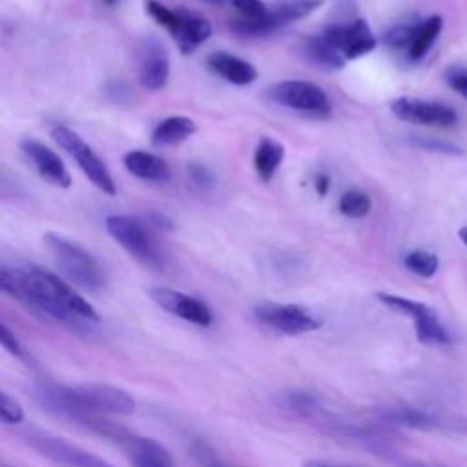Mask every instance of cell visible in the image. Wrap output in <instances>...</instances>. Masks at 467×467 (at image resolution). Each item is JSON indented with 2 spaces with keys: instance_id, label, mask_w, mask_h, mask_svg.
I'll return each mask as SVG.
<instances>
[{
  "instance_id": "ffe728a7",
  "label": "cell",
  "mask_w": 467,
  "mask_h": 467,
  "mask_svg": "<svg viewBox=\"0 0 467 467\" xmlns=\"http://www.w3.org/2000/svg\"><path fill=\"white\" fill-rule=\"evenodd\" d=\"M323 4H325V0H279V2H275L272 7H268V15H266L268 33L281 26H286L290 22L310 16Z\"/></svg>"
},
{
  "instance_id": "e0dca14e",
  "label": "cell",
  "mask_w": 467,
  "mask_h": 467,
  "mask_svg": "<svg viewBox=\"0 0 467 467\" xmlns=\"http://www.w3.org/2000/svg\"><path fill=\"white\" fill-rule=\"evenodd\" d=\"M170 35L182 53H192L197 46L212 36V24L197 13L179 9V22Z\"/></svg>"
},
{
  "instance_id": "44dd1931",
  "label": "cell",
  "mask_w": 467,
  "mask_h": 467,
  "mask_svg": "<svg viewBox=\"0 0 467 467\" xmlns=\"http://www.w3.org/2000/svg\"><path fill=\"white\" fill-rule=\"evenodd\" d=\"M197 131V124L193 119L184 115H171L161 120L151 131V144L157 148L177 146L190 139Z\"/></svg>"
},
{
  "instance_id": "484cf974",
  "label": "cell",
  "mask_w": 467,
  "mask_h": 467,
  "mask_svg": "<svg viewBox=\"0 0 467 467\" xmlns=\"http://www.w3.org/2000/svg\"><path fill=\"white\" fill-rule=\"evenodd\" d=\"M403 265L409 272H412L423 279H429L436 274L440 261H438V255L432 252L412 250L403 257Z\"/></svg>"
},
{
  "instance_id": "ba28073f",
  "label": "cell",
  "mask_w": 467,
  "mask_h": 467,
  "mask_svg": "<svg viewBox=\"0 0 467 467\" xmlns=\"http://www.w3.org/2000/svg\"><path fill=\"white\" fill-rule=\"evenodd\" d=\"M26 441L33 447L40 456L51 460L57 465L64 467H113L109 462L46 432L29 431L26 434Z\"/></svg>"
},
{
  "instance_id": "60d3db41",
  "label": "cell",
  "mask_w": 467,
  "mask_h": 467,
  "mask_svg": "<svg viewBox=\"0 0 467 467\" xmlns=\"http://www.w3.org/2000/svg\"><path fill=\"white\" fill-rule=\"evenodd\" d=\"M4 467H7V465H4Z\"/></svg>"
},
{
  "instance_id": "f1b7e54d",
  "label": "cell",
  "mask_w": 467,
  "mask_h": 467,
  "mask_svg": "<svg viewBox=\"0 0 467 467\" xmlns=\"http://www.w3.org/2000/svg\"><path fill=\"white\" fill-rule=\"evenodd\" d=\"M409 142L416 148L427 150V151H434V153H449V155H462L463 150L451 144V142H443L440 139H427V137H410Z\"/></svg>"
},
{
  "instance_id": "8fae6325",
  "label": "cell",
  "mask_w": 467,
  "mask_h": 467,
  "mask_svg": "<svg viewBox=\"0 0 467 467\" xmlns=\"http://www.w3.org/2000/svg\"><path fill=\"white\" fill-rule=\"evenodd\" d=\"M325 38L339 49L345 60H354L363 55H368L378 40L363 18H356L348 24H332L323 31Z\"/></svg>"
},
{
  "instance_id": "4dcf8cb0",
  "label": "cell",
  "mask_w": 467,
  "mask_h": 467,
  "mask_svg": "<svg viewBox=\"0 0 467 467\" xmlns=\"http://www.w3.org/2000/svg\"><path fill=\"white\" fill-rule=\"evenodd\" d=\"M445 82L452 91L462 95L467 100V67L462 66H451L445 71Z\"/></svg>"
},
{
  "instance_id": "cb8c5ba5",
  "label": "cell",
  "mask_w": 467,
  "mask_h": 467,
  "mask_svg": "<svg viewBox=\"0 0 467 467\" xmlns=\"http://www.w3.org/2000/svg\"><path fill=\"white\" fill-rule=\"evenodd\" d=\"M443 27V20L441 16L434 15V16H429L427 20H423L418 27H416V35H414V40H412V46L409 47V57L412 60H420L427 55V51L432 47V44L436 42L440 31Z\"/></svg>"
},
{
  "instance_id": "ab89813d",
  "label": "cell",
  "mask_w": 467,
  "mask_h": 467,
  "mask_svg": "<svg viewBox=\"0 0 467 467\" xmlns=\"http://www.w3.org/2000/svg\"><path fill=\"white\" fill-rule=\"evenodd\" d=\"M208 467H223V465H219V463H210Z\"/></svg>"
},
{
  "instance_id": "836d02e7",
  "label": "cell",
  "mask_w": 467,
  "mask_h": 467,
  "mask_svg": "<svg viewBox=\"0 0 467 467\" xmlns=\"http://www.w3.org/2000/svg\"><path fill=\"white\" fill-rule=\"evenodd\" d=\"M314 188H316L317 195L325 197V195H327V192H328V188H330V179H328V175L319 173V175L316 177V181H314Z\"/></svg>"
},
{
  "instance_id": "8d00e7d4",
  "label": "cell",
  "mask_w": 467,
  "mask_h": 467,
  "mask_svg": "<svg viewBox=\"0 0 467 467\" xmlns=\"http://www.w3.org/2000/svg\"><path fill=\"white\" fill-rule=\"evenodd\" d=\"M458 237H460L462 243L467 246V226H463V228L458 230Z\"/></svg>"
},
{
  "instance_id": "1f68e13d",
  "label": "cell",
  "mask_w": 467,
  "mask_h": 467,
  "mask_svg": "<svg viewBox=\"0 0 467 467\" xmlns=\"http://www.w3.org/2000/svg\"><path fill=\"white\" fill-rule=\"evenodd\" d=\"M188 177L201 190H210L215 184L213 173L204 164H199V162L188 164Z\"/></svg>"
},
{
  "instance_id": "7402d4cb",
  "label": "cell",
  "mask_w": 467,
  "mask_h": 467,
  "mask_svg": "<svg viewBox=\"0 0 467 467\" xmlns=\"http://www.w3.org/2000/svg\"><path fill=\"white\" fill-rule=\"evenodd\" d=\"M283 159H285V146L272 137H261L254 151V170L257 177L263 182H270L277 173Z\"/></svg>"
},
{
  "instance_id": "e575fe53",
  "label": "cell",
  "mask_w": 467,
  "mask_h": 467,
  "mask_svg": "<svg viewBox=\"0 0 467 467\" xmlns=\"http://www.w3.org/2000/svg\"><path fill=\"white\" fill-rule=\"evenodd\" d=\"M303 467H343V465H336V463L321 462V460H308L303 463Z\"/></svg>"
},
{
  "instance_id": "3957f363",
  "label": "cell",
  "mask_w": 467,
  "mask_h": 467,
  "mask_svg": "<svg viewBox=\"0 0 467 467\" xmlns=\"http://www.w3.org/2000/svg\"><path fill=\"white\" fill-rule=\"evenodd\" d=\"M47 250L53 254L55 263L62 274L80 288L97 292L106 286V272L99 259L73 239L60 234L47 232L44 235Z\"/></svg>"
},
{
  "instance_id": "277c9868",
  "label": "cell",
  "mask_w": 467,
  "mask_h": 467,
  "mask_svg": "<svg viewBox=\"0 0 467 467\" xmlns=\"http://www.w3.org/2000/svg\"><path fill=\"white\" fill-rule=\"evenodd\" d=\"M106 230L140 265L153 270L164 268L166 257L151 234V226L137 217L109 215L106 217Z\"/></svg>"
},
{
  "instance_id": "74e56055",
  "label": "cell",
  "mask_w": 467,
  "mask_h": 467,
  "mask_svg": "<svg viewBox=\"0 0 467 467\" xmlns=\"http://www.w3.org/2000/svg\"><path fill=\"white\" fill-rule=\"evenodd\" d=\"M204 4H210V5H223L226 0H201Z\"/></svg>"
},
{
  "instance_id": "52a82bcc",
  "label": "cell",
  "mask_w": 467,
  "mask_h": 467,
  "mask_svg": "<svg viewBox=\"0 0 467 467\" xmlns=\"http://www.w3.org/2000/svg\"><path fill=\"white\" fill-rule=\"evenodd\" d=\"M254 316L259 323L285 336H299L321 327L314 314L292 303H261L254 308Z\"/></svg>"
},
{
  "instance_id": "603a6c76",
  "label": "cell",
  "mask_w": 467,
  "mask_h": 467,
  "mask_svg": "<svg viewBox=\"0 0 467 467\" xmlns=\"http://www.w3.org/2000/svg\"><path fill=\"white\" fill-rule=\"evenodd\" d=\"M301 51L310 62H314L319 67H327V69H341L347 62L345 57L339 53V49L336 46H332L325 38L323 33L306 38L303 42Z\"/></svg>"
},
{
  "instance_id": "5bb4252c",
  "label": "cell",
  "mask_w": 467,
  "mask_h": 467,
  "mask_svg": "<svg viewBox=\"0 0 467 467\" xmlns=\"http://www.w3.org/2000/svg\"><path fill=\"white\" fill-rule=\"evenodd\" d=\"M20 148L42 179H46L47 182L58 188L71 186V175L64 161L49 146H46L36 139H24L20 142Z\"/></svg>"
},
{
  "instance_id": "83f0119b",
  "label": "cell",
  "mask_w": 467,
  "mask_h": 467,
  "mask_svg": "<svg viewBox=\"0 0 467 467\" xmlns=\"http://www.w3.org/2000/svg\"><path fill=\"white\" fill-rule=\"evenodd\" d=\"M0 418L5 425H16L24 421L22 405L7 392H0Z\"/></svg>"
},
{
  "instance_id": "5b68a950",
  "label": "cell",
  "mask_w": 467,
  "mask_h": 467,
  "mask_svg": "<svg viewBox=\"0 0 467 467\" xmlns=\"http://www.w3.org/2000/svg\"><path fill=\"white\" fill-rule=\"evenodd\" d=\"M51 137L55 139V142L67 151L78 164V168L82 170V173L104 193L108 195H115L117 188L113 182L111 173L108 171L106 164L102 162V159L93 151V148L89 144H86L82 140V137L73 131L67 126H55L51 130Z\"/></svg>"
},
{
  "instance_id": "d6986e66",
  "label": "cell",
  "mask_w": 467,
  "mask_h": 467,
  "mask_svg": "<svg viewBox=\"0 0 467 467\" xmlns=\"http://www.w3.org/2000/svg\"><path fill=\"white\" fill-rule=\"evenodd\" d=\"M124 168L142 181L153 182H166L170 179V166L168 162L150 151L144 150H131L122 157Z\"/></svg>"
},
{
  "instance_id": "ac0fdd59",
  "label": "cell",
  "mask_w": 467,
  "mask_h": 467,
  "mask_svg": "<svg viewBox=\"0 0 467 467\" xmlns=\"http://www.w3.org/2000/svg\"><path fill=\"white\" fill-rule=\"evenodd\" d=\"M124 445L133 467H175L170 452L153 438L128 436Z\"/></svg>"
},
{
  "instance_id": "2e32d148",
  "label": "cell",
  "mask_w": 467,
  "mask_h": 467,
  "mask_svg": "<svg viewBox=\"0 0 467 467\" xmlns=\"http://www.w3.org/2000/svg\"><path fill=\"white\" fill-rule=\"evenodd\" d=\"M206 64H208L210 71H213L217 77L224 78L226 82H230L234 86H248L257 80V69L250 62L239 58L228 51L210 53L206 58Z\"/></svg>"
},
{
  "instance_id": "8992f818",
  "label": "cell",
  "mask_w": 467,
  "mask_h": 467,
  "mask_svg": "<svg viewBox=\"0 0 467 467\" xmlns=\"http://www.w3.org/2000/svg\"><path fill=\"white\" fill-rule=\"evenodd\" d=\"M376 297L390 310H396L412 319L416 337L420 343H423V345H449L451 343L449 332L443 328L436 312L429 305L416 301V299L403 297V296L389 294V292H378Z\"/></svg>"
},
{
  "instance_id": "9c48e42d",
  "label": "cell",
  "mask_w": 467,
  "mask_h": 467,
  "mask_svg": "<svg viewBox=\"0 0 467 467\" xmlns=\"http://www.w3.org/2000/svg\"><path fill=\"white\" fill-rule=\"evenodd\" d=\"M268 95L274 102L296 111L312 113V115H323L330 111V100L325 89L306 80L277 82L270 88Z\"/></svg>"
},
{
  "instance_id": "7a4b0ae2",
  "label": "cell",
  "mask_w": 467,
  "mask_h": 467,
  "mask_svg": "<svg viewBox=\"0 0 467 467\" xmlns=\"http://www.w3.org/2000/svg\"><path fill=\"white\" fill-rule=\"evenodd\" d=\"M0 286L13 299L62 323L99 321L97 310L62 277L36 265L0 268Z\"/></svg>"
},
{
  "instance_id": "4fadbf2b",
  "label": "cell",
  "mask_w": 467,
  "mask_h": 467,
  "mask_svg": "<svg viewBox=\"0 0 467 467\" xmlns=\"http://www.w3.org/2000/svg\"><path fill=\"white\" fill-rule=\"evenodd\" d=\"M378 416L385 423L421 429V431H431V429L467 431V423H463L462 418H443L416 407H383L378 410Z\"/></svg>"
},
{
  "instance_id": "f546056e",
  "label": "cell",
  "mask_w": 467,
  "mask_h": 467,
  "mask_svg": "<svg viewBox=\"0 0 467 467\" xmlns=\"http://www.w3.org/2000/svg\"><path fill=\"white\" fill-rule=\"evenodd\" d=\"M0 341H2V347H4L11 356H15V358H18V359H22V361H26V363L31 361L27 350L22 347V343L15 337V334L7 328L5 323H2V327H0Z\"/></svg>"
},
{
  "instance_id": "d590c367",
  "label": "cell",
  "mask_w": 467,
  "mask_h": 467,
  "mask_svg": "<svg viewBox=\"0 0 467 467\" xmlns=\"http://www.w3.org/2000/svg\"><path fill=\"white\" fill-rule=\"evenodd\" d=\"M401 467H441V465H431V463H421V462H403Z\"/></svg>"
},
{
  "instance_id": "d6a6232c",
  "label": "cell",
  "mask_w": 467,
  "mask_h": 467,
  "mask_svg": "<svg viewBox=\"0 0 467 467\" xmlns=\"http://www.w3.org/2000/svg\"><path fill=\"white\" fill-rule=\"evenodd\" d=\"M150 226L162 228V230H171L173 228L171 221L166 215H162V213H151L150 215Z\"/></svg>"
},
{
  "instance_id": "9a60e30c",
  "label": "cell",
  "mask_w": 467,
  "mask_h": 467,
  "mask_svg": "<svg viewBox=\"0 0 467 467\" xmlns=\"http://www.w3.org/2000/svg\"><path fill=\"white\" fill-rule=\"evenodd\" d=\"M170 78V58L166 47L155 40H144L139 60V80L150 91H159L168 84Z\"/></svg>"
},
{
  "instance_id": "7c38bea8",
  "label": "cell",
  "mask_w": 467,
  "mask_h": 467,
  "mask_svg": "<svg viewBox=\"0 0 467 467\" xmlns=\"http://www.w3.org/2000/svg\"><path fill=\"white\" fill-rule=\"evenodd\" d=\"M148 296L155 305H159L162 310L188 321L199 327H208L213 321L212 310L208 305L193 296H188L179 290L164 288V286H155L148 290Z\"/></svg>"
},
{
  "instance_id": "6da1fadb",
  "label": "cell",
  "mask_w": 467,
  "mask_h": 467,
  "mask_svg": "<svg viewBox=\"0 0 467 467\" xmlns=\"http://www.w3.org/2000/svg\"><path fill=\"white\" fill-rule=\"evenodd\" d=\"M35 400L51 414L82 425L102 436H115L126 440L124 431L104 420V414L128 416L135 410L133 396L115 385L84 383L77 387L57 385L53 381H40L33 389Z\"/></svg>"
},
{
  "instance_id": "4316f807",
  "label": "cell",
  "mask_w": 467,
  "mask_h": 467,
  "mask_svg": "<svg viewBox=\"0 0 467 467\" xmlns=\"http://www.w3.org/2000/svg\"><path fill=\"white\" fill-rule=\"evenodd\" d=\"M416 35V27L414 26H394L392 29H389L383 36V42L390 47V49H407L412 46Z\"/></svg>"
},
{
  "instance_id": "f35d334b",
  "label": "cell",
  "mask_w": 467,
  "mask_h": 467,
  "mask_svg": "<svg viewBox=\"0 0 467 467\" xmlns=\"http://www.w3.org/2000/svg\"><path fill=\"white\" fill-rule=\"evenodd\" d=\"M102 4H104V5H109V7H113L115 4H119V0H102Z\"/></svg>"
},
{
  "instance_id": "30bf717a",
  "label": "cell",
  "mask_w": 467,
  "mask_h": 467,
  "mask_svg": "<svg viewBox=\"0 0 467 467\" xmlns=\"http://www.w3.org/2000/svg\"><path fill=\"white\" fill-rule=\"evenodd\" d=\"M390 111L400 120L421 124V126L449 128V126L456 124V120H458V115L451 106L434 102V100L410 99V97H400V99L392 100Z\"/></svg>"
},
{
  "instance_id": "d4e9b609",
  "label": "cell",
  "mask_w": 467,
  "mask_h": 467,
  "mask_svg": "<svg viewBox=\"0 0 467 467\" xmlns=\"http://www.w3.org/2000/svg\"><path fill=\"white\" fill-rule=\"evenodd\" d=\"M337 208L345 217L361 219V217L368 215V212L372 210V201L361 190H348L341 195V199L337 202Z\"/></svg>"
}]
</instances>
